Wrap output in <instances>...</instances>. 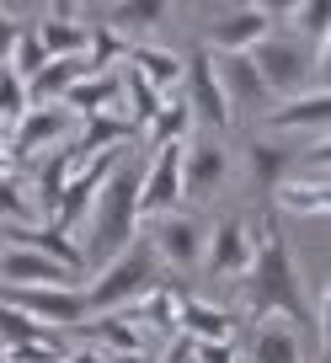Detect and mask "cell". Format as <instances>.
<instances>
[{"label":"cell","mask_w":331,"mask_h":363,"mask_svg":"<svg viewBox=\"0 0 331 363\" xmlns=\"http://www.w3.org/2000/svg\"><path fill=\"white\" fill-rule=\"evenodd\" d=\"M262 38H273V11L267 6H225L208 22V54H252Z\"/></svg>","instance_id":"cell-11"},{"label":"cell","mask_w":331,"mask_h":363,"mask_svg":"<svg viewBox=\"0 0 331 363\" xmlns=\"http://www.w3.org/2000/svg\"><path fill=\"white\" fill-rule=\"evenodd\" d=\"M22 219H38L33 214V198H27V182L16 177V171H6V177H0V230L22 225Z\"/></svg>","instance_id":"cell-29"},{"label":"cell","mask_w":331,"mask_h":363,"mask_svg":"<svg viewBox=\"0 0 331 363\" xmlns=\"http://www.w3.org/2000/svg\"><path fill=\"white\" fill-rule=\"evenodd\" d=\"M16 33H22V16H11L6 6H0V65L11 59V48H16Z\"/></svg>","instance_id":"cell-33"},{"label":"cell","mask_w":331,"mask_h":363,"mask_svg":"<svg viewBox=\"0 0 331 363\" xmlns=\"http://www.w3.org/2000/svg\"><path fill=\"white\" fill-rule=\"evenodd\" d=\"M160 289V262L150 251V240H134L128 251H118L107 267H96V278L86 284V310L91 315H107V310H128L139 299Z\"/></svg>","instance_id":"cell-3"},{"label":"cell","mask_w":331,"mask_h":363,"mask_svg":"<svg viewBox=\"0 0 331 363\" xmlns=\"http://www.w3.org/2000/svg\"><path fill=\"white\" fill-rule=\"evenodd\" d=\"M187 102L182 96H166L160 102V113H155V123H150V150H160V145H187Z\"/></svg>","instance_id":"cell-28"},{"label":"cell","mask_w":331,"mask_h":363,"mask_svg":"<svg viewBox=\"0 0 331 363\" xmlns=\"http://www.w3.org/2000/svg\"><path fill=\"white\" fill-rule=\"evenodd\" d=\"M182 150L187 145H160L150 150V160L139 166V219L176 214L187 203L182 198Z\"/></svg>","instance_id":"cell-6"},{"label":"cell","mask_w":331,"mask_h":363,"mask_svg":"<svg viewBox=\"0 0 331 363\" xmlns=\"http://www.w3.org/2000/svg\"><path fill=\"white\" fill-rule=\"evenodd\" d=\"M134 240H139V160H123L91 198V219L80 230V267H107Z\"/></svg>","instance_id":"cell-1"},{"label":"cell","mask_w":331,"mask_h":363,"mask_svg":"<svg viewBox=\"0 0 331 363\" xmlns=\"http://www.w3.org/2000/svg\"><path fill=\"white\" fill-rule=\"evenodd\" d=\"M123 69H134L139 80H150V86H155V91H166V96H172V86H182V59H176L172 48L150 43V38H139V43L128 48Z\"/></svg>","instance_id":"cell-23"},{"label":"cell","mask_w":331,"mask_h":363,"mask_svg":"<svg viewBox=\"0 0 331 363\" xmlns=\"http://www.w3.org/2000/svg\"><path fill=\"white\" fill-rule=\"evenodd\" d=\"M252 65H257V75H262L273 102L299 96V91H315V48L294 43V38H278V33L262 38L252 48Z\"/></svg>","instance_id":"cell-4"},{"label":"cell","mask_w":331,"mask_h":363,"mask_svg":"<svg viewBox=\"0 0 331 363\" xmlns=\"http://www.w3.org/2000/svg\"><path fill=\"white\" fill-rule=\"evenodd\" d=\"M69 171H75V160H69V145H59V150H48V155H38L33 177H22V182H27V198H33V214L43 219V225H48V214H54L59 193L69 187Z\"/></svg>","instance_id":"cell-16"},{"label":"cell","mask_w":331,"mask_h":363,"mask_svg":"<svg viewBox=\"0 0 331 363\" xmlns=\"http://www.w3.org/2000/svg\"><path fill=\"white\" fill-rule=\"evenodd\" d=\"M75 284V267L54 262L48 251H33V246H6L0 251V289H69Z\"/></svg>","instance_id":"cell-10"},{"label":"cell","mask_w":331,"mask_h":363,"mask_svg":"<svg viewBox=\"0 0 331 363\" xmlns=\"http://www.w3.org/2000/svg\"><path fill=\"white\" fill-rule=\"evenodd\" d=\"M0 294H6V289H0ZM0 305H11L16 315H27L33 326H43V331H80L86 320H91V310H86V289H80V284H69V289H11Z\"/></svg>","instance_id":"cell-5"},{"label":"cell","mask_w":331,"mask_h":363,"mask_svg":"<svg viewBox=\"0 0 331 363\" xmlns=\"http://www.w3.org/2000/svg\"><path fill=\"white\" fill-rule=\"evenodd\" d=\"M252 257H257V225L252 219H219L208 230V246H203L198 267H208V278H219V284H246Z\"/></svg>","instance_id":"cell-8"},{"label":"cell","mask_w":331,"mask_h":363,"mask_svg":"<svg viewBox=\"0 0 331 363\" xmlns=\"http://www.w3.org/2000/svg\"><path fill=\"white\" fill-rule=\"evenodd\" d=\"M331 123V91H299V96H284V102L267 107V128L273 134H326Z\"/></svg>","instance_id":"cell-13"},{"label":"cell","mask_w":331,"mask_h":363,"mask_svg":"<svg viewBox=\"0 0 331 363\" xmlns=\"http://www.w3.org/2000/svg\"><path fill=\"white\" fill-rule=\"evenodd\" d=\"M203 246H208V225L193 214V208H176V214H160L155 230H150V251H155L160 267H198L203 262Z\"/></svg>","instance_id":"cell-9"},{"label":"cell","mask_w":331,"mask_h":363,"mask_svg":"<svg viewBox=\"0 0 331 363\" xmlns=\"http://www.w3.org/2000/svg\"><path fill=\"white\" fill-rule=\"evenodd\" d=\"M284 22L294 27V43H305V48H326V33H331V16H326V6H320V0H294V6H288L284 11Z\"/></svg>","instance_id":"cell-27"},{"label":"cell","mask_w":331,"mask_h":363,"mask_svg":"<svg viewBox=\"0 0 331 363\" xmlns=\"http://www.w3.org/2000/svg\"><path fill=\"white\" fill-rule=\"evenodd\" d=\"M230 177V155L214 145V139H198V145L182 150V198H208L219 193Z\"/></svg>","instance_id":"cell-15"},{"label":"cell","mask_w":331,"mask_h":363,"mask_svg":"<svg viewBox=\"0 0 331 363\" xmlns=\"http://www.w3.org/2000/svg\"><path fill=\"white\" fill-rule=\"evenodd\" d=\"M160 22H166V6H155V0H123V6H113L102 16V27H113L128 43H139V33H155Z\"/></svg>","instance_id":"cell-26"},{"label":"cell","mask_w":331,"mask_h":363,"mask_svg":"<svg viewBox=\"0 0 331 363\" xmlns=\"http://www.w3.org/2000/svg\"><path fill=\"white\" fill-rule=\"evenodd\" d=\"M80 75H86V59H48V65L38 69L33 80H27V102H33V107L64 102V91L75 86Z\"/></svg>","instance_id":"cell-24"},{"label":"cell","mask_w":331,"mask_h":363,"mask_svg":"<svg viewBox=\"0 0 331 363\" xmlns=\"http://www.w3.org/2000/svg\"><path fill=\"white\" fill-rule=\"evenodd\" d=\"M182 337L187 342H235V315L219 299L182 294Z\"/></svg>","instance_id":"cell-19"},{"label":"cell","mask_w":331,"mask_h":363,"mask_svg":"<svg viewBox=\"0 0 331 363\" xmlns=\"http://www.w3.org/2000/svg\"><path fill=\"white\" fill-rule=\"evenodd\" d=\"M59 107H64V113H80V118L123 113V107H118V69H107V75H91V69H86V75L64 91V102H59Z\"/></svg>","instance_id":"cell-21"},{"label":"cell","mask_w":331,"mask_h":363,"mask_svg":"<svg viewBox=\"0 0 331 363\" xmlns=\"http://www.w3.org/2000/svg\"><path fill=\"white\" fill-rule=\"evenodd\" d=\"M182 80H187V96H182L187 118H198L208 134H225V128L235 123V113H230V96H225V86H219L214 54H208V48H193V59L182 65Z\"/></svg>","instance_id":"cell-7"},{"label":"cell","mask_w":331,"mask_h":363,"mask_svg":"<svg viewBox=\"0 0 331 363\" xmlns=\"http://www.w3.org/2000/svg\"><path fill=\"white\" fill-rule=\"evenodd\" d=\"M193 363H240L235 342H193Z\"/></svg>","instance_id":"cell-32"},{"label":"cell","mask_w":331,"mask_h":363,"mask_svg":"<svg viewBox=\"0 0 331 363\" xmlns=\"http://www.w3.org/2000/svg\"><path fill=\"white\" fill-rule=\"evenodd\" d=\"M80 331H86L91 342H102V347H107V358H118V352H160L155 342H150L145 331H139L134 320L123 315V310H107V315H91V320H86Z\"/></svg>","instance_id":"cell-22"},{"label":"cell","mask_w":331,"mask_h":363,"mask_svg":"<svg viewBox=\"0 0 331 363\" xmlns=\"http://www.w3.org/2000/svg\"><path fill=\"white\" fill-rule=\"evenodd\" d=\"M273 203L294 219H326L331 208V177H288L273 187Z\"/></svg>","instance_id":"cell-20"},{"label":"cell","mask_w":331,"mask_h":363,"mask_svg":"<svg viewBox=\"0 0 331 363\" xmlns=\"http://www.w3.org/2000/svg\"><path fill=\"white\" fill-rule=\"evenodd\" d=\"M43 65H48L43 43H38L33 22H22V33H16V48H11V59H6V69H11V75H22V80H33Z\"/></svg>","instance_id":"cell-30"},{"label":"cell","mask_w":331,"mask_h":363,"mask_svg":"<svg viewBox=\"0 0 331 363\" xmlns=\"http://www.w3.org/2000/svg\"><path fill=\"white\" fill-rule=\"evenodd\" d=\"M246 166H252V177L273 193L278 182L294 177V150L278 145V139H252V145H246Z\"/></svg>","instance_id":"cell-25"},{"label":"cell","mask_w":331,"mask_h":363,"mask_svg":"<svg viewBox=\"0 0 331 363\" xmlns=\"http://www.w3.org/2000/svg\"><path fill=\"white\" fill-rule=\"evenodd\" d=\"M246 299H252V315L267 320H305V294H299V278H294V262H288V246L273 225H257V257L252 272H246Z\"/></svg>","instance_id":"cell-2"},{"label":"cell","mask_w":331,"mask_h":363,"mask_svg":"<svg viewBox=\"0 0 331 363\" xmlns=\"http://www.w3.org/2000/svg\"><path fill=\"white\" fill-rule=\"evenodd\" d=\"M69 134V113L64 107H27L22 118H16V134H6V150H11V160L22 166V160H38L48 155V150H59Z\"/></svg>","instance_id":"cell-12"},{"label":"cell","mask_w":331,"mask_h":363,"mask_svg":"<svg viewBox=\"0 0 331 363\" xmlns=\"http://www.w3.org/2000/svg\"><path fill=\"white\" fill-rule=\"evenodd\" d=\"M214 69H219V86H225V96H230V113L273 102L262 75H257V65H252V54H214Z\"/></svg>","instance_id":"cell-17"},{"label":"cell","mask_w":331,"mask_h":363,"mask_svg":"<svg viewBox=\"0 0 331 363\" xmlns=\"http://www.w3.org/2000/svg\"><path fill=\"white\" fill-rule=\"evenodd\" d=\"M27 107H33V102H27V80L0 65V123H16Z\"/></svg>","instance_id":"cell-31"},{"label":"cell","mask_w":331,"mask_h":363,"mask_svg":"<svg viewBox=\"0 0 331 363\" xmlns=\"http://www.w3.org/2000/svg\"><path fill=\"white\" fill-rule=\"evenodd\" d=\"M107 363H155V352H118V358H107Z\"/></svg>","instance_id":"cell-35"},{"label":"cell","mask_w":331,"mask_h":363,"mask_svg":"<svg viewBox=\"0 0 331 363\" xmlns=\"http://www.w3.org/2000/svg\"><path fill=\"white\" fill-rule=\"evenodd\" d=\"M64 363H107V352H102V347H69Z\"/></svg>","instance_id":"cell-34"},{"label":"cell","mask_w":331,"mask_h":363,"mask_svg":"<svg viewBox=\"0 0 331 363\" xmlns=\"http://www.w3.org/2000/svg\"><path fill=\"white\" fill-rule=\"evenodd\" d=\"M240 363H305V347H299V331L288 320L267 315L257 320L252 347H240Z\"/></svg>","instance_id":"cell-18"},{"label":"cell","mask_w":331,"mask_h":363,"mask_svg":"<svg viewBox=\"0 0 331 363\" xmlns=\"http://www.w3.org/2000/svg\"><path fill=\"white\" fill-rule=\"evenodd\" d=\"M123 315L134 320L150 342H176V337H182V294H176V289H166V284L150 289V294L139 299V305H128Z\"/></svg>","instance_id":"cell-14"}]
</instances>
